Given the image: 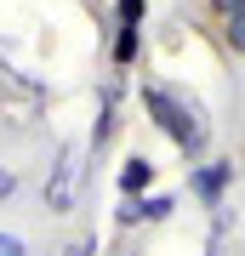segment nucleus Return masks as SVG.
I'll return each mask as SVG.
<instances>
[{
	"mask_svg": "<svg viewBox=\"0 0 245 256\" xmlns=\"http://www.w3.org/2000/svg\"><path fill=\"white\" fill-rule=\"evenodd\" d=\"M143 108L154 114V126L171 137L188 160H200L205 154V142H211V131H205V120H200V108H194L188 97H177L171 86H143Z\"/></svg>",
	"mask_w": 245,
	"mask_h": 256,
	"instance_id": "1",
	"label": "nucleus"
},
{
	"mask_svg": "<svg viewBox=\"0 0 245 256\" xmlns=\"http://www.w3.org/2000/svg\"><path fill=\"white\" fill-rule=\"evenodd\" d=\"M228 182H234V160H205V165H194V171H188V194H194L205 210L222 205Z\"/></svg>",
	"mask_w": 245,
	"mask_h": 256,
	"instance_id": "2",
	"label": "nucleus"
},
{
	"mask_svg": "<svg viewBox=\"0 0 245 256\" xmlns=\"http://www.w3.org/2000/svg\"><path fill=\"white\" fill-rule=\"evenodd\" d=\"M171 216V194H137V200H126L120 205V222H165Z\"/></svg>",
	"mask_w": 245,
	"mask_h": 256,
	"instance_id": "3",
	"label": "nucleus"
},
{
	"mask_svg": "<svg viewBox=\"0 0 245 256\" xmlns=\"http://www.w3.org/2000/svg\"><path fill=\"white\" fill-rule=\"evenodd\" d=\"M148 182H154V160L148 154H131L126 165H120V194H126V200H137Z\"/></svg>",
	"mask_w": 245,
	"mask_h": 256,
	"instance_id": "4",
	"label": "nucleus"
},
{
	"mask_svg": "<svg viewBox=\"0 0 245 256\" xmlns=\"http://www.w3.org/2000/svg\"><path fill=\"white\" fill-rule=\"evenodd\" d=\"M137 46H143V28L120 23V28H114V63H120V68H126V63H137Z\"/></svg>",
	"mask_w": 245,
	"mask_h": 256,
	"instance_id": "5",
	"label": "nucleus"
},
{
	"mask_svg": "<svg viewBox=\"0 0 245 256\" xmlns=\"http://www.w3.org/2000/svg\"><path fill=\"white\" fill-rule=\"evenodd\" d=\"M222 46L234 52V57H245V6H239V12H228V18H222Z\"/></svg>",
	"mask_w": 245,
	"mask_h": 256,
	"instance_id": "6",
	"label": "nucleus"
},
{
	"mask_svg": "<svg viewBox=\"0 0 245 256\" xmlns=\"http://www.w3.org/2000/svg\"><path fill=\"white\" fill-rule=\"evenodd\" d=\"M114 12H120V23L143 28V18H148V0H114Z\"/></svg>",
	"mask_w": 245,
	"mask_h": 256,
	"instance_id": "7",
	"label": "nucleus"
},
{
	"mask_svg": "<svg viewBox=\"0 0 245 256\" xmlns=\"http://www.w3.org/2000/svg\"><path fill=\"white\" fill-rule=\"evenodd\" d=\"M0 256H29V245H23L18 234H0Z\"/></svg>",
	"mask_w": 245,
	"mask_h": 256,
	"instance_id": "8",
	"label": "nucleus"
},
{
	"mask_svg": "<svg viewBox=\"0 0 245 256\" xmlns=\"http://www.w3.org/2000/svg\"><path fill=\"white\" fill-rule=\"evenodd\" d=\"M6 194H18V176H12L6 165H0V200H6Z\"/></svg>",
	"mask_w": 245,
	"mask_h": 256,
	"instance_id": "9",
	"label": "nucleus"
},
{
	"mask_svg": "<svg viewBox=\"0 0 245 256\" xmlns=\"http://www.w3.org/2000/svg\"><path fill=\"white\" fill-rule=\"evenodd\" d=\"M245 0H211V12H217V18H228V12H239Z\"/></svg>",
	"mask_w": 245,
	"mask_h": 256,
	"instance_id": "10",
	"label": "nucleus"
}]
</instances>
